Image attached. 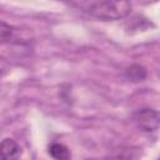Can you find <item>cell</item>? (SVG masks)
I'll list each match as a JSON object with an SVG mask.
<instances>
[{
	"label": "cell",
	"mask_w": 160,
	"mask_h": 160,
	"mask_svg": "<svg viewBox=\"0 0 160 160\" xmlns=\"http://www.w3.org/2000/svg\"><path fill=\"white\" fill-rule=\"evenodd\" d=\"M134 119L138 126L144 131L150 132L158 130L159 128V112L154 109H149V108L141 109L135 112Z\"/></svg>",
	"instance_id": "obj_2"
},
{
	"label": "cell",
	"mask_w": 160,
	"mask_h": 160,
	"mask_svg": "<svg viewBox=\"0 0 160 160\" xmlns=\"http://www.w3.org/2000/svg\"><path fill=\"white\" fill-rule=\"evenodd\" d=\"M148 75V71L144 66L139 65V64H134L131 66H129L126 70H125V76L126 79H129L130 81H134V82H139V81H142Z\"/></svg>",
	"instance_id": "obj_5"
},
{
	"label": "cell",
	"mask_w": 160,
	"mask_h": 160,
	"mask_svg": "<svg viewBox=\"0 0 160 160\" xmlns=\"http://www.w3.org/2000/svg\"><path fill=\"white\" fill-rule=\"evenodd\" d=\"M8 70H9V62H8V60L2 55H0V75L8 72Z\"/></svg>",
	"instance_id": "obj_7"
},
{
	"label": "cell",
	"mask_w": 160,
	"mask_h": 160,
	"mask_svg": "<svg viewBox=\"0 0 160 160\" xmlns=\"http://www.w3.org/2000/svg\"><path fill=\"white\" fill-rule=\"evenodd\" d=\"M86 14L100 20H119L128 16L131 11V2L129 1H81L71 2Z\"/></svg>",
	"instance_id": "obj_1"
},
{
	"label": "cell",
	"mask_w": 160,
	"mask_h": 160,
	"mask_svg": "<svg viewBox=\"0 0 160 160\" xmlns=\"http://www.w3.org/2000/svg\"><path fill=\"white\" fill-rule=\"evenodd\" d=\"M49 154L55 160H70L71 152L68 146L60 142H54L49 146Z\"/></svg>",
	"instance_id": "obj_4"
},
{
	"label": "cell",
	"mask_w": 160,
	"mask_h": 160,
	"mask_svg": "<svg viewBox=\"0 0 160 160\" xmlns=\"http://www.w3.org/2000/svg\"><path fill=\"white\" fill-rule=\"evenodd\" d=\"M18 31L14 26L0 20V44L12 42L18 38Z\"/></svg>",
	"instance_id": "obj_6"
},
{
	"label": "cell",
	"mask_w": 160,
	"mask_h": 160,
	"mask_svg": "<svg viewBox=\"0 0 160 160\" xmlns=\"http://www.w3.org/2000/svg\"><path fill=\"white\" fill-rule=\"evenodd\" d=\"M21 155L20 145L12 139H4L0 142V160H18Z\"/></svg>",
	"instance_id": "obj_3"
}]
</instances>
